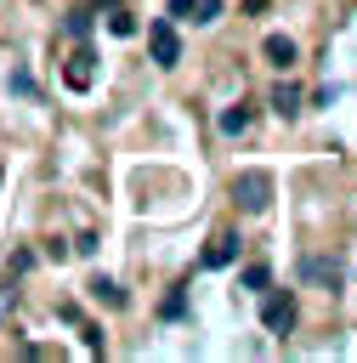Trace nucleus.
Segmentation results:
<instances>
[{
    "label": "nucleus",
    "mask_w": 357,
    "mask_h": 363,
    "mask_svg": "<svg viewBox=\"0 0 357 363\" xmlns=\"http://www.w3.org/2000/svg\"><path fill=\"white\" fill-rule=\"evenodd\" d=\"M232 199H238V210H244V216H261V210L272 204V176H266V170H238Z\"/></svg>",
    "instance_id": "nucleus-1"
},
{
    "label": "nucleus",
    "mask_w": 357,
    "mask_h": 363,
    "mask_svg": "<svg viewBox=\"0 0 357 363\" xmlns=\"http://www.w3.org/2000/svg\"><path fill=\"white\" fill-rule=\"evenodd\" d=\"M261 323H266V335H289L295 329V295L289 289H261Z\"/></svg>",
    "instance_id": "nucleus-2"
},
{
    "label": "nucleus",
    "mask_w": 357,
    "mask_h": 363,
    "mask_svg": "<svg viewBox=\"0 0 357 363\" xmlns=\"http://www.w3.org/2000/svg\"><path fill=\"white\" fill-rule=\"evenodd\" d=\"M147 51H153V62H159V68H176V62H181V40H176L170 17H159V23L147 28Z\"/></svg>",
    "instance_id": "nucleus-3"
},
{
    "label": "nucleus",
    "mask_w": 357,
    "mask_h": 363,
    "mask_svg": "<svg viewBox=\"0 0 357 363\" xmlns=\"http://www.w3.org/2000/svg\"><path fill=\"white\" fill-rule=\"evenodd\" d=\"M62 85H68V91H91V85H96V51H91V45H79V51L62 62Z\"/></svg>",
    "instance_id": "nucleus-4"
},
{
    "label": "nucleus",
    "mask_w": 357,
    "mask_h": 363,
    "mask_svg": "<svg viewBox=\"0 0 357 363\" xmlns=\"http://www.w3.org/2000/svg\"><path fill=\"white\" fill-rule=\"evenodd\" d=\"M198 261H204L210 272H215V267H232V261H238V238H232V233H215V238L204 244V255H198Z\"/></svg>",
    "instance_id": "nucleus-5"
},
{
    "label": "nucleus",
    "mask_w": 357,
    "mask_h": 363,
    "mask_svg": "<svg viewBox=\"0 0 357 363\" xmlns=\"http://www.w3.org/2000/svg\"><path fill=\"white\" fill-rule=\"evenodd\" d=\"M261 51H266V62H272V68H289V62H295V40H289V34H266V45H261Z\"/></svg>",
    "instance_id": "nucleus-6"
},
{
    "label": "nucleus",
    "mask_w": 357,
    "mask_h": 363,
    "mask_svg": "<svg viewBox=\"0 0 357 363\" xmlns=\"http://www.w3.org/2000/svg\"><path fill=\"white\" fill-rule=\"evenodd\" d=\"M272 108H278L283 119H295V113H300V91H295V85H278V91H272Z\"/></svg>",
    "instance_id": "nucleus-7"
},
{
    "label": "nucleus",
    "mask_w": 357,
    "mask_h": 363,
    "mask_svg": "<svg viewBox=\"0 0 357 363\" xmlns=\"http://www.w3.org/2000/svg\"><path fill=\"white\" fill-rule=\"evenodd\" d=\"M300 272H306V278H323L329 289H334V278H340V267H334V261H323V255H312V261H300Z\"/></svg>",
    "instance_id": "nucleus-8"
},
{
    "label": "nucleus",
    "mask_w": 357,
    "mask_h": 363,
    "mask_svg": "<svg viewBox=\"0 0 357 363\" xmlns=\"http://www.w3.org/2000/svg\"><path fill=\"white\" fill-rule=\"evenodd\" d=\"M91 295H96L102 306H125V289H119L113 278H96V284H91Z\"/></svg>",
    "instance_id": "nucleus-9"
},
{
    "label": "nucleus",
    "mask_w": 357,
    "mask_h": 363,
    "mask_svg": "<svg viewBox=\"0 0 357 363\" xmlns=\"http://www.w3.org/2000/svg\"><path fill=\"white\" fill-rule=\"evenodd\" d=\"M108 34L130 40V34H136V17H130V11H113V17H108Z\"/></svg>",
    "instance_id": "nucleus-10"
},
{
    "label": "nucleus",
    "mask_w": 357,
    "mask_h": 363,
    "mask_svg": "<svg viewBox=\"0 0 357 363\" xmlns=\"http://www.w3.org/2000/svg\"><path fill=\"white\" fill-rule=\"evenodd\" d=\"M244 125H249V108H227V113H221V130H227V136H238Z\"/></svg>",
    "instance_id": "nucleus-11"
},
{
    "label": "nucleus",
    "mask_w": 357,
    "mask_h": 363,
    "mask_svg": "<svg viewBox=\"0 0 357 363\" xmlns=\"http://www.w3.org/2000/svg\"><path fill=\"white\" fill-rule=\"evenodd\" d=\"M272 284V272H266V261H255V267H244V289H266Z\"/></svg>",
    "instance_id": "nucleus-12"
},
{
    "label": "nucleus",
    "mask_w": 357,
    "mask_h": 363,
    "mask_svg": "<svg viewBox=\"0 0 357 363\" xmlns=\"http://www.w3.org/2000/svg\"><path fill=\"white\" fill-rule=\"evenodd\" d=\"M187 312V301H181V289H170L164 301H159V318H181Z\"/></svg>",
    "instance_id": "nucleus-13"
},
{
    "label": "nucleus",
    "mask_w": 357,
    "mask_h": 363,
    "mask_svg": "<svg viewBox=\"0 0 357 363\" xmlns=\"http://www.w3.org/2000/svg\"><path fill=\"white\" fill-rule=\"evenodd\" d=\"M68 34L85 40V34H91V11H68Z\"/></svg>",
    "instance_id": "nucleus-14"
},
{
    "label": "nucleus",
    "mask_w": 357,
    "mask_h": 363,
    "mask_svg": "<svg viewBox=\"0 0 357 363\" xmlns=\"http://www.w3.org/2000/svg\"><path fill=\"white\" fill-rule=\"evenodd\" d=\"M221 17V0H198V11H193V23H215Z\"/></svg>",
    "instance_id": "nucleus-15"
},
{
    "label": "nucleus",
    "mask_w": 357,
    "mask_h": 363,
    "mask_svg": "<svg viewBox=\"0 0 357 363\" xmlns=\"http://www.w3.org/2000/svg\"><path fill=\"white\" fill-rule=\"evenodd\" d=\"M28 267H34V250H17V255H11V278H23Z\"/></svg>",
    "instance_id": "nucleus-16"
},
{
    "label": "nucleus",
    "mask_w": 357,
    "mask_h": 363,
    "mask_svg": "<svg viewBox=\"0 0 357 363\" xmlns=\"http://www.w3.org/2000/svg\"><path fill=\"white\" fill-rule=\"evenodd\" d=\"M193 11H198V0H170L164 6V17H193Z\"/></svg>",
    "instance_id": "nucleus-17"
},
{
    "label": "nucleus",
    "mask_w": 357,
    "mask_h": 363,
    "mask_svg": "<svg viewBox=\"0 0 357 363\" xmlns=\"http://www.w3.org/2000/svg\"><path fill=\"white\" fill-rule=\"evenodd\" d=\"M11 306H17V289H11V284H0V323L11 318Z\"/></svg>",
    "instance_id": "nucleus-18"
},
{
    "label": "nucleus",
    "mask_w": 357,
    "mask_h": 363,
    "mask_svg": "<svg viewBox=\"0 0 357 363\" xmlns=\"http://www.w3.org/2000/svg\"><path fill=\"white\" fill-rule=\"evenodd\" d=\"M79 335H85V346H91V352H102V329H96V323H79Z\"/></svg>",
    "instance_id": "nucleus-19"
},
{
    "label": "nucleus",
    "mask_w": 357,
    "mask_h": 363,
    "mask_svg": "<svg viewBox=\"0 0 357 363\" xmlns=\"http://www.w3.org/2000/svg\"><path fill=\"white\" fill-rule=\"evenodd\" d=\"M0 176H6V170H0Z\"/></svg>",
    "instance_id": "nucleus-20"
}]
</instances>
